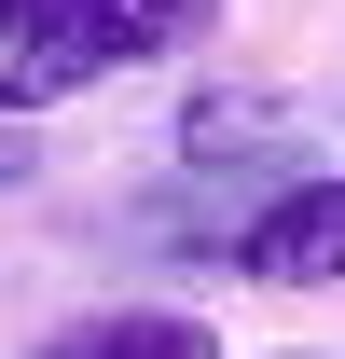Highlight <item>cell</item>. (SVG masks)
Masks as SVG:
<instances>
[{"label":"cell","mask_w":345,"mask_h":359,"mask_svg":"<svg viewBox=\"0 0 345 359\" xmlns=\"http://www.w3.org/2000/svg\"><path fill=\"white\" fill-rule=\"evenodd\" d=\"M221 28V0H0V111H55L125 69H166Z\"/></svg>","instance_id":"cell-1"},{"label":"cell","mask_w":345,"mask_h":359,"mask_svg":"<svg viewBox=\"0 0 345 359\" xmlns=\"http://www.w3.org/2000/svg\"><path fill=\"white\" fill-rule=\"evenodd\" d=\"M42 359H221V332L180 304H111V318H69Z\"/></svg>","instance_id":"cell-3"},{"label":"cell","mask_w":345,"mask_h":359,"mask_svg":"<svg viewBox=\"0 0 345 359\" xmlns=\"http://www.w3.org/2000/svg\"><path fill=\"white\" fill-rule=\"evenodd\" d=\"M235 276H249V290H345V166L290 180V194L235 235Z\"/></svg>","instance_id":"cell-2"},{"label":"cell","mask_w":345,"mask_h":359,"mask_svg":"<svg viewBox=\"0 0 345 359\" xmlns=\"http://www.w3.org/2000/svg\"><path fill=\"white\" fill-rule=\"evenodd\" d=\"M290 359H318V346H290Z\"/></svg>","instance_id":"cell-4"}]
</instances>
